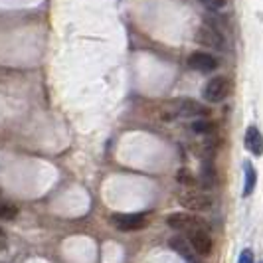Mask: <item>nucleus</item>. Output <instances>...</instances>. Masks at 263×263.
Listing matches in <instances>:
<instances>
[{"label":"nucleus","instance_id":"nucleus-1","mask_svg":"<svg viewBox=\"0 0 263 263\" xmlns=\"http://www.w3.org/2000/svg\"><path fill=\"white\" fill-rule=\"evenodd\" d=\"M230 91H232L230 79L218 76V78H212L206 83V87H204V99L208 103H220V101H224L226 97L230 95Z\"/></svg>","mask_w":263,"mask_h":263},{"label":"nucleus","instance_id":"nucleus-2","mask_svg":"<svg viewBox=\"0 0 263 263\" xmlns=\"http://www.w3.org/2000/svg\"><path fill=\"white\" fill-rule=\"evenodd\" d=\"M171 107H172L171 117H208L210 115V109L200 105L194 99H178Z\"/></svg>","mask_w":263,"mask_h":263},{"label":"nucleus","instance_id":"nucleus-3","mask_svg":"<svg viewBox=\"0 0 263 263\" xmlns=\"http://www.w3.org/2000/svg\"><path fill=\"white\" fill-rule=\"evenodd\" d=\"M111 224L117 228L119 232H139L146 226V214H113Z\"/></svg>","mask_w":263,"mask_h":263},{"label":"nucleus","instance_id":"nucleus-4","mask_svg":"<svg viewBox=\"0 0 263 263\" xmlns=\"http://www.w3.org/2000/svg\"><path fill=\"white\" fill-rule=\"evenodd\" d=\"M166 224L176 232H192L198 228H208V224L200 216H190V214H171L166 218Z\"/></svg>","mask_w":263,"mask_h":263},{"label":"nucleus","instance_id":"nucleus-5","mask_svg":"<svg viewBox=\"0 0 263 263\" xmlns=\"http://www.w3.org/2000/svg\"><path fill=\"white\" fill-rule=\"evenodd\" d=\"M188 241L198 255H210L212 253V237L208 234V228H198L188 232Z\"/></svg>","mask_w":263,"mask_h":263},{"label":"nucleus","instance_id":"nucleus-6","mask_svg":"<svg viewBox=\"0 0 263 263\" xmlns=\"http://www.w3.org/2000/svg\"><path fill=\"white\" fill-rule=\"evenodd\" d=\"M178 202L192 212H204L212 206L210 196H206L202 192H184V194L178 196Z\"/></svg>","mask_w":263,"mask_h":263},{"label":"nucleus","instance_id":"nucleus-7","mask_svg":"<svg viewBox=\"0 0 263 263\" xmlns=\"http://www.w3.org/2000/svg\"><path fill=\"white\" fill-rule=\"evenodd\" d=\"M188 66L196 71H202V73H210L218 67V60L206 52H194L188 58Z\"/></svg>","mask_w":263,"mask_h":263},{"label":"nucleus","instance_id":"nucleus-8","mask_svg":"<svg viewBox=\"0 0 263 263\" xmlns=\"http://www.w3.org/2000/svg\"><path fill=\"white\" fill-rule=\"evenodd\" d=\"M243 145L246 148L250 151L251 155H255V157H261L263 155V135L259 133L257 127H248V131H246V137H243Z\"/></svg>","mask_w":263,"mask_h":263},{"label":"nucleus","instance_id":"nucleus-9","mask_svg":"<svg viewBox=\"0 0 263 263\" xmlns=\"http://www.w3.org/2000/svg\"><path fill=\"white\" fill-rule=\"evenodd\" d=\"M196 40L204 46H210V48H224V40L220 36V32L212 26H202L196 32Z\"/></svg>","mask_w":263,"mask_h":263},{"label":"nucleus","instance_id":"nucleus-10","mask_svg":"<svg viewBox=\"0 0 263 263\" xmlns=\"http://www.w3.org/2000/svg\"><path fill=\"white\" fill-rule=\"evenodd\" d=\"M171 248L176 251L178 255H182L184 259H188V261H192V255L196 253L190 241H186L184 237H178V236L172 237V239H171Z\"/></svg>","mask_w":263,"mask_h":263},{"label":"nucleus","instance_id":"nucleus-11","mask_svg":"<svg viewBox=\"0 0 263 263\" xmlns=\"http://www.w3.org/2000/svg\"><path fill=\"white\" fill-rule=\"evenodd\" d=\"M243 174H246V180H243V196H251L253 190H255V184H257L255 166H253L251 162H246V164H243Z\"/></svg>","mask_w":263,"mask_h":263},{"label":"nucleus","instance_id":"nucleus-12","mask_svg":"<svg viewBox=\"0 0 263 263\" xmlns=\"http://www.w3.org/2000/svg\"><path fill=\"white\" fill-rule=\"evenodd\" d=\"M216 129V125L212 123L210 119H202L198 117L194 123H192V131L198 133V135H210L212 131Z\"/></svg>","mask_w":263,"mask_h":263},{"label":"nucleus","instance_id":"nucleus-13","mask_svg":"<svg viewBox=\"0 0 263 263\" xmlns=\"http://www.w3.org/2000/svg\"><path fill=\"white\" fill-rule=\"evenodd\" d=\"M16 216H18V208H16V206L6 204V202H0V220L12 222Z\"/></svg>","mask_w":263,"mask_h":263},{"label":"nucleus","instance_id":"nucleus-14","mask_svg":"<svg viewBox=\"0 0 263 263\" xmlns=\"http://www.w3.org/2000/svg\"><path fill=\"white\" fill-rule=\"evenodd\" d=\"M176 180H178L180 184H186V186L196 184V178L192 176V172L188 171V168H180V171L176 172Z\"/></svg>","mask_w":263,"mask_h":263},{"label":"nucleus","instance_id":"nucleus-15","mask_svg":"<svg viewBox=\"0 0 263 263\" xmlns=\"http://www.w3.org/2000/svg\"><path fill=\"white\" fill-rule=\"evenodd\" d=\"M214 180H216V174L212 171L210 164H204V168H202V176H200V182L202 186H214Z\"/></svg>","mask_w":263,"mask_h":263},{"label":"nucleus","instance_id":"nucleus-16","mask_svg":"<svg viewBox=\"0 0 263 263\" xmlns=\"http://www.w3.org/2000/svg\"><path fill=\"white\" fill-rule=\"evenodd\" d=\"M206 8H210V10H222L226 6V0H200Z\"/></svg>","mask_w":263,"mask_h":263},{"label":"nucleus","instance_id":"nucleus-17","mask_svg":"<svg viewBox=\"0 0 263 263\" xmlns=\"http://www.w3.org/2000/svg\"><path fill=\"white\" fill-rule=\"evenodd\" d=\"M237 263H253V251L243 250L241 251V255H239V261Z\"/></svg>","mask_w":263,"mask_h":263},{"label":"nucleus","instance_id":"nucleus-18","mask_svg":"<svg viewBox=\"0 0 263 263\" xmlns=\"http://www.w3.org/2000/svg\"><path fill=\"white\" fill-rule=\"evenodd\" d=\"M0 237H2V230H0Z\"/></svg>","mask_w":263,"mask_h":263},{"label":"nucleus","instance_id":"nucleus-19","mask_svg":"<svg viewBox=\"0 0 263 263\" xmlns=\"http://www.w3.org/2000/svg\"><path fill=\"white\" fill-rule=\"evenodd\" d=\"M0 246H2V241H0Z\"/></svg>","mask_w":263,"mask_h":263},{"label":"nucleus","instance_id":"nucleus-20","mask_svg":"<svg viewBox=\"0 0 263 263\" xmlns=\"http://www.w3.org/2000/svg\"><path fill=\"white\" fill-rule=\"evenodd\" d=\"M190 263H192V261H190Z\"/></svg>","mask_w":263,"mask_h":263},{"label":"nucleus","instance_id":"nucleus-21","mask_svg":"<svg viewBox=\"0 0 263 263\" xmlns=\"http://www.w3.org/2000/svg\"><path fill=\"white\" fill-rule=\"evenodd\" d=\"M261 263H263V261H261Z\"/></svg>","mask_w":263,"mask_h":263}]
</instances>
